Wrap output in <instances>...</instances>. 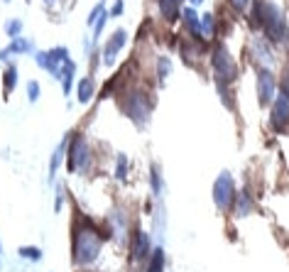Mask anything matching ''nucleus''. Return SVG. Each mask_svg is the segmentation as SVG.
<instances>
[{
	"label": "nucleus",
	"mask_w": 289,
	"mask_h": 272,
	"mask_svg": "<svg viewBox=\"0 0 289 272\" xmlns=\"http://www.w3.org/2000/svg\"><path fill=\"white\" fill-rule=\"evenodd\" d=\"M253 25L265 30L272 44H289V22L285 10L277 2H260L253 7Z\"/></svg>",
	"instance_id": "f257e3e1"
},
{
	"label": "nucleus",
	"mask_w": 289,
	"mask_h": 272,
	"mask_svg": "<svg viewBox=\"0 0 289 272\" xmlns=\"http://www.w3.org/2000/svg\"><path fill=\"white\" fill-rule=\"evenodd\" d=\"M101 245H103L101 231H98L91 221L81 218V221L76 223V228H73V245H72L73 263H76V265H91V263L98 258Z\"/></svg>",
	"instance_id": "f03ea898"
},
{
	"label": "nucleus",
	"mask_w": 289,
	"mask_h": 272,
	"mask_svg": "<svg viewBox=\"0 0 289 272\" xmlns=\"http://www.w3.org/2000/svg\"><path fill=\"white\" fill-rule=\"evenodd\" d=\"M211 69H214V76H216L218 86H225V83H230L238 76L235 59L230 57V52L223 44H216L214 52H211Z\"/></svg>",
	"instance_id": "7ed1b4c3"
},
{
	"label": "nucleus",
	"mask_w": 289,
	"mask_h": 272,
	"mask_svg": "<svg viewBox=\"0 0 289 272\" xmlns=\"http://www.w3.org/2000/svg\"><path fill=\"white\" fill-rule=\"evenodd\" d=\"M235 182H233V174L230 172H220L214 182V204L218 206V211H228L235 204Z\"/></svg>",
	"instance_id": "20e7f679"
},
{
	"label": "nucleus",
	"mask_w": 289,
	"mask_h": 272,
	"mask_svg": "<svg viewBox=\"0 0 289 272\" xmlns=\"http://www.w3.org/2000/svg\"><path fill=\"white\" fill-rule=\"evenodd\" d=\"M149 111H152V106H149V96H147V93H143V91L128 93L125 113H128V118H130L138 128H144V125L149 123Z\"/></svg>",
	"instance_id": "39448f33"
},
{
	"label": "nucleus",
	"mask_w": 289,
	"mask_h": 272,
	"mask_svg": "<svg viewBox=\"0 0 289 272\" xmlns=\"http://www.w3.org/2000/svg\"><path fill=\"white\" fill-rule=\"evenodd\" d=\"M270 125L275 133H287L289 130V93L280 91L277 98L270 106Z\"/></svg>",
	"instance_id": "423d86ee"
},
{
	"label": "nucleus",
	"mask_w": 289,
	"mask_h": 272,
	"mask_svg": "<svg viewBox=\"0 0 289 272\" xmlns=\"http://www.w3.org/2000/svg\"><path fill=\"white\" fill-rule=\"evenodd\" d=\"M277 78L270 69H257V101L262 108L272 106V101L277 98Z\"/></svg>",
	"instance_id": "0eeeda50"
},
{
	"label": "nucleus",
	"mask_w": 289,
	"mask_h": 272,
	"mask_svg": "<svg viewBox=\"0 0 289 272\" xmlns=\"http://www.w3.org/2000/svg\"><path fill=\"white\" fill-rule=\"evenodd\" d=\"M88 164H91V147L83 137L76 135L72 140V147H69L67 167H69V172H78V169H86Z\"/></svg>",
	"instance_id": "6e6552de"
},
{
	"label": "nucleus",
	"mask_w": 289,
	"mask_h": 272,
	"mask_svg": "<svg viewBox=\"0 0 289 272\" xmlns=\"http://www.w3.org/2000/svg\"><path fill=\"white\" fill-rule=\"evenodd\" d=\"M267 42H270L267 37H255L253 44H250V52H253L255 62L260 64V69H270L275 64V54H272V49H270Z\"/></svg>",
	"instance_id": "1a4fd4ad"
},
{
	"label": "nucleus",
	"mask_w": 289,
	"mask_h": 272,
	"mask_svg": "<svg viewBox=\"0 0 289 272\" xmlns=\"http://www.w3.org/2000/svg\"><path fill=\"white\" fill-rule=\"evenodd\" d=\"M152 240H149V233L144 231H135L133 235V245H130V253H133V260L135 263H143V260H149L152 255Z\"/></svg>",
	"instance_id": "9d476101"
},
{
	"label": "nucleus",
	"mask_w": 289,
	"mask_h": 272,
	"mask_svg": "<svg viewBox=\"0 0 289 272\" xmlns=\"http://www.w3.org/2000/svg\"><path fill=\"white\" fill-rule=\"evenodd\" d=\"M125 39H128V32H125V30H115V32H113V37L108 39V44H106V49H103V64H106V67H110V64L115 62L118 52H120L123 44H125Z\"/></svg>",
	"instance_id": "9b49d317"
},
{
	"label": "nucleus",
	"mask_w": 289,
	"mask_h": 272,
	"mask_svg": "<svg viewBox=\"0 0 289 272\" xmlns=\"http://www.w3.org/2000/svg\"><path fill=\"white\" fill-rule=\"evenodd\" d=\"M253 196H250V192L248 189H243V192H238V196H235V204H233V213H235V218H245V216H250L253 213Z\"/></svg>",
	"instance_id": "f8f14e48"
},
{
	"label": "nucleus",
	"mask_w": 289,
	"mask_h": 272,
	"mask_svg": "<svg viewBox=\"0 0 289 272\" xmlns=\"http://www.w3.org/2000/svg\"><path fill=\"white\" fill-rule=\"evenodd\" d=\"M181 2L184 0H157V5H159V12H162V17L164 20H177V15L181 12Z\"/></svg>",
	"instance_id": "ddd939ff"
},
{
	"label": "nucleus",
	"mask_w": 289,
	"mask_h": 272,
	"mask_svg": "<svg viewBox=\"0 0 289 272\" xmlns=\"http://www.w3.org/2000/svg\"><path fill=\"white\" fill-rule=\"evenodd\" d=\"M181 15H184V22H186V27L191 30V35H194V37H201V17L196 15V10H194V7H184Z\"/></svg>",
	"instance_id": "4468645a"
},
{
	"label": "nucleus",
	"mask_w": 289,
	"mask_h": 272,
	"mask_svg": "<svg viewBox=\"0 0 289 272\" xmlns=\"http://www.w3.org/2000/svg\"><path fill=\"white\" fill-rule=\"evenodd\" d=\"M164 265H167V258H164V250L162 248H154L149 260H147V272H164Z\"/></svg>",
	"instance_id": "2eb2a0df"
},
{
	"label": "nucleus",
	"mask_w": 289,
	"mask_h": 272,
	"mask_svg": "<svg viewBox=\"0 0 289 272\" xmlns=\"http://www.w3.org/2000/svg\"><path fill=\"white\" fill-rule=\"evenodd\" d=\"M214 35H216V17L211 12H206V15H201V37L211 39Z\"/></svg>",
	"instance_id": "dca6fc26"
},
{
	"label": "nucleus",
	"mask_w": 289,
	"mask_h": 272,
	"mask_svg": "<svg viewBox=\"0 0 289 272\" xmlns=\"http://www.w3.org/2000/svg\"><path fill=\"white\" fill-rule=\"evenodd\" d=\"M91 96H93V81L91 78H81V83H78V101L88 103Z\"/></svg>",
	"instance_id": "f3484780"
},
{
	"label": "nucleus",
	"mask_w": 289,
	"mask_h": 272,
	"mask_svg": "<svg viewBox=\"0 0 289 272\" xmlns=\"http://www.w3.org/2000/svg\"><path fill=\"white\" fill-rule=\"evenodd\" d=\"M20 255H22L25 260H35V263L42 260V250L35 248V245H22V248H20Z\"/></svg>",
	"instance_id": "a211bd4d"
},
{
	"label": "nucleus",
	"mask_w": 289,
	"mask_h": 272,
	"mask_svg": "<svg viewBox=\"0 0 289 272\" xmlns=\"http://www.w3.org/2000/svg\"><path fill=\"white\" fill-rule=\"evenodd\" d=\"M169 74H172V62H169V57H159V59H157V76H159V81H164Z\"/></svg>",
	"instance_id": "6ab92c4d"
},
{
	"label": "nucleus",
	"mask_w": 289,
	"mask_h": 272,
	"mask_svg": "<svg viewBox=\"0 0 289 272\" xmlns=\"http://www.w3.org/2000/svg\"><path fill=\"white\" fill-rule=\"evenodd\" d=\"M17 83V69L15 67H7L5 69V93H10Z\"/></svg>",
	"instance_id": "aec40b11"
},
{
	"label": "nucleus",
	"mask_w": 289,
	"mask_h": 272,
	"mask_svg": "<svg viewBox=\"0 0 289 272\" xmlns=\"http://www.w3.org/2000/svg\"><path fill=\"white\" fill-rule=\"evenodd\" d=\"M115 177L123 182L128 177V157L125 155H118V164H115Z\"/></svg>",
	"instance_id": "412c9836"
},
{
	"label": "nucleus",
	"mask_w": 289,
	"mask_h": 272,
	"mask_svg": "<svg viewBox=\"0 0 289 272\" xmlns=\"http://www.w3.org/2000/svg\"><path fill=\"white\" fill-rule=\"evenodd\" d=\"M149 179H152V194H154V196H159V194H162V174H159V169H157V167H152Z\"/></svg>",
	"instance_id": "4be33fe9"
},
{
	"label": "nucleus",
	"mask_w": 289,
	"mask_h": 272,
	"mask_svg": "<svg viewBox=\"0 0 289 272\" xmlns=\"http://www.w3.org/2000/svg\"><path fill=\"white\" fill-rule=\"evenodd\" d=\"M238 12H248V10H253V0H228Z\"/></svg>",
	"instance_id": "5701e85b"
},
{
	"label": "nucleus",
	"mask_w": 289,
	"mask_h": 272,
	"mask_svg": "<svg viewBox=\"0 0 289 272\" xmlns=\"http://www.w3.org/2000/svg\"><path fill=\"white\" fill-rule=\"evenodd\" d=\"M62 152H64V142L59 145V150L54 152V157H52V164H49V174L54 177V172H57V167H59V159H62Z\"/></svg>",
	"instance_id": "b1692460"
},
{
	"label": "nucleus",
	"mask_w": 289,
	"mask_h": 272,
	"mask_svg": "<svg viewBox=\"0 0 289 272\" xmlns=\"http://www.w3.org/2000/svg\"><path fill=\"white\" fill-rule=\"evenodd\" d=\"M27 96H30V101H37L39 98V83L37 81H30L27 83Z\"/></svg>",
	"instance_id": "393cba45"
},
{
	"label": "nucleus",
	"mask_w": 289,
	"mask_h": 272,
	"mask_svg": "<svg viewBox=\"0 0 289 272\" xmlns=\"http://www.w3.org/2000/svg\"><path fill=\"white\" fill-rule=\"evenodd\" d=\"M20 27H22V25H20V20H15V22H7V35H10V37H15V35L20 32Z\"/></svg>",
	"instance_id": "a878e982"
},
{
	"label": "nucleus",
	"mask_w": 289,
	"mask_h": 272,
	"mask_svg": "<svg viewBox=\"0 0 289 272\" xmlns=\"http://www.w3.org/2000/svg\"><path fill=\"white\" fill-rule=\"evenodd\" d=\"M123 12V0H115V5H113V12L110 15H120Z\"/></svg>",
	"instance_id": "bb28decb"
},
{
	"label": "nucleus",
	"mask_w": 289,
	"mask_h": 272,
	"mask_svg": "<svg viewBox=\"0 0 289 272\" xmlns=\"http://www.w3.org/2000/svg\"><path fill=\"white\" fill-rule=\"evenodd\" d=\"M189 2H191V5H199V2H204V0H189Z\"/></svg>",
	"instance_id": "cd10ccee"
}]
</instances>
